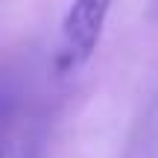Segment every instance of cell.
Wrapping results in <instances>:
<instances>
[{
  "instance_id": "cell-1",
  "label": "cell",
  "mask_w": 158,
  "mask_h": 158,
  "mask_svg": "<svg viewBox=\"0 0 158 158\" xmlns=\"http://www.w3.org/2000/svg\"><path fill=\"white\" fill-rule=\"evenodd\" d=\"M114 0H73L62 21V41H59L56 68L62 73L76 70L94 56L97 44L106 29V18Z\"/></svg>"
},
{
  "instance_id": "cell-2",
  "label": "cell",
  "mask_w": 158,
  "mask_h": 158,
  "mask_svg": "<svg viewBox=\"0 0 158 158\" xmlns=\"http://www.w3.org/2000/svg\"><path fill=\"white\" fill-rule=\"evenodd\" d=\"M21 158H38V149H29V152H23Z\"/></svg>"
}]
</instances>
